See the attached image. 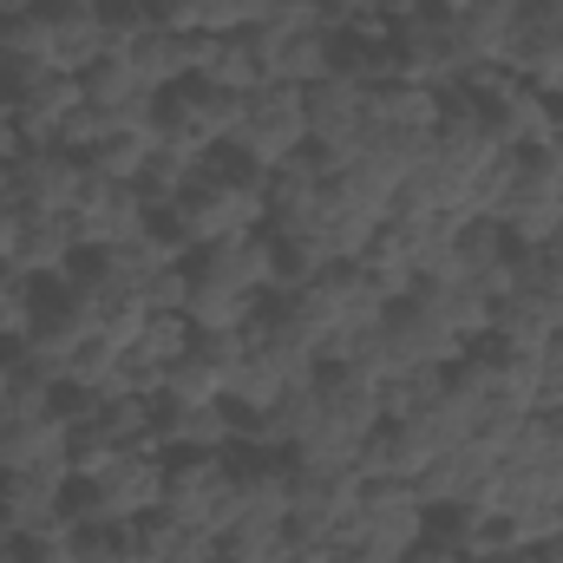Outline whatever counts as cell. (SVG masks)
<instances>
[{
	"label": "cell",
	"instance_id": "cell-1",
	"mask_svg": "<svg viewBox=\"0 0 563 563\" xmlns=\"http://www.w3.org/2000/svg\"><path fill=\"white\" fill-rule=\"evenodd\" d=\"M157 505H164V452H119L99 478H73L66 492L73 525H112V531H132Z\"/></svg>",
	"mask_w": 563,
	"mask_h": 563
},
{
	"label": "cell",
	"instance_id": "cell-2",
	"mask_svg": "<svg viewBox=\"0 0 563 563\" xmlns=\"http://www.w3.org/2000/svg\"><path fill=\"white\" fill-rule=\"evenodd\" d=\"M157 511L177 518V525H190V531L223 538L243 518V505H236V465L223 452H170L164 459V505Z\"/></svg>",
	"mask_w": 563,
	"mask_h": 563
},
{
	"label": "cell",
	"instance_id": "cell-3",
	"mask_svg": "<svg viewBox=\"0 0 563 563\" xmlns=\"http://www.w3.org/2000/svg\"><path fill=\"white\" fill-rule=\"evenodd\" d=\"M459 92L485 112L492 139L505 144V151H538V144L558 139V99H544L538 86H525L505 66H472L459 79Z\"/></svg>",
	"mask_w": 563,
	"mask_h": 563
},
{
	"label": "cell",
	"instance_id": "cell-4",
	"mask_svg": "<svg viewBox=\"0 0 563 563\" xmlns=\"http://www.w3.org/2000/svg\"><path fill=\"white\" fill-rule=\"evenodd\" d=\"M243 112H250L243 92H230L217 79H184V86L157 92V139L190 144V151H217V144H236Z\"/></svg>",
	"mask_w": 563,
	"mask_h": 563
},
{
	"label": "cell",
	"instance_id": "cell-5",
	"mask_svg": "<svg viewBox=\"0 0 563 563\" xmlns=\"http://www.w3.org/2000/svg\"><path fill=\"white\" fill-rule=\"evenodd\" d=\"M432 125H439V92L432 86H413V79H394V86H374L367 92V144L374 157L387 164H420L432 151Z\"/></svg>",
	"mask_w": 563,
	"mask_h": 563
},
{
	"label": "cell",
	"instance_id": "cell-6",
	"mask_svg": "<svg viewBox=\"0 0 563 563\" xmlns=\"http://www.w3.org/2000/svg\"><path fill=\"white\" fill-rule=\"evenodd\" d=\"M0 106H7L20 144H59V125L86 106V86H79V73L40 66V73H13L0 86Z\"/></svg>",
	"mask_w": 563,
	"mask_h": 563
},
{
	"label": "cell",
	"instance_id": "cell-7",
	"mask_svg": "<svg viewBox=\"0 0 563 563\" xmlns=\"http://www.w3.org/2000/svg\"><path fill=\"white\" fill-rule=\"evenodd\" d=\"M256 66H263V86H314L334 73V33L321 20H301V26H250L243 33Z\"/></svg>",
	"mask_w": 563,
	"mask_h": 563
},
{
	"label": "cell",
	"instance_id": "cell-8",
	"mask_svg": "<svg viewBox=\"0 0 563 563\" xmlns=\"http://www.w3.org/2000/svg\"><path fill=\"white\" fill-rule=\"evenodd\" d=\"M13 210L20 217H73L79 190H86V157L59 151V144H26L13 164Z\"/></svg>",
	"mask_w": 563,
	"mask_h": 563
},
{
	"label": "cell",
	"instance_id": "cell-9",
	"mask_svg": "<svg viewBox=\"0 0 563 563\" xmlns=\"http://www.w3.org/2000/svg\"><path fill=\"white\" fill-rule=\"evenodd\" d=\"M301 106H308V151H321L328 164L361 157V144H367V86L328 73V79H314L301 92Z\"/></svg>",
	"mask_w": 563,
	"mask_h": 563
},
{
	"label": "cell",
	"instance_id": "cell-10",
	"mask_svg": "<svg viewBox=\"0 0 563 563\" xmlns=\"http://www.w3.org/2000/svg\"><path fill=\"white\" fill-rule=\"evenodd\" d=\"M505 73H518L544 99H563V0H525L511 13Z\"/></svg>",
	"mask_w": 563,
	"mask_h": 563
},
{
	"label": "cell",
	"instance_id": "cell-11",
	"mask_svg": "<svg viewBox=\"0 0 563 563\" xmlns=\"http://www.w3.org/2000/svg\"><path fill=\"white\" fill-rule=\"evenodd\" d=\"M236 151H243L250 164H263V170H276L295 151H308V106H301V86H263V92H250Z\"/></svg>",
	"mask_w": 563,
	"mask_h": 563
},
{
	"label": "cell",
	"instance_id": "cell-12",
	"mask_svg": "<svg viewBox=\"0 0 563 563\" xmlns=\"http://www.w3.org/2000/svg\"><path fill=\"white\" fill-rule=\"evenodd\" d=\"M144 223H151V203H144L139 184H119V177H92L86 170V190L73 203V230L86 250H119L132 243Z\"/></svg>",
	"mask_w": 563,
	"mask_h": 563
},
{
	"label": "cell",
	"instance_id": "cell-13",
	"mask_svg": "<svg viewBox=\"0 0 563 563\" xmlns=\"http://www.w3.org/2000/svg\"><path fill=\"white\" fill-rule=\"evenodd\" d=\"M394 53H400L407 79H413V86H432V92H452V86L472 73L465 53H459V40H452L445 7H420L413 20H400V26H394Z\"/></svg>",
	"mask_w": 563,
	"mask_h": 563
},
{
	"label": "cell",
	"instance_id": "cell-14",
	"mask_svg": "<svg viewBox=\"0 0 563 563\" xmlns=\"http://www.w3.org/2000/svg\"><path fill=\"white\" fill-rule=\"evenodd\" d=\"M380 354H387V374H400V367H459L472 347L452 328H439L413 295H400L380 321Z\"/></svg>",
	"mask_w": 563,
	"mask_h": 563
},
{
	"label": "cell",
	"instance_id": "cell-15",
	"mask_svg": "<svg viewBox=\"0 0 563 563\" xmlns=\"http://www.w3.org/2000/svg\"><path fill=\"white\" fill-rule=\"evenodd\" d=\"M361 472L347 465V472H308V465H295V498H288V525L295 531H308V538H341L354 518H361Z\"/></svg>",
	"mask_w": 563,
	"mask_h": 563
},
{
	"label": "cell",
	"instance_id": "cell-16",
	"mask_svg": "<svg viewBox=\"0 0 563 563\" xmlns=\"http://www.w3.org/2000/svg\"><path fill=\"white\" fill-rule=\"evenodd\" d=\"M151 445L170 452H230L236 445V407L230 400H157Z\"/></svg>",
	"mask_w": 563,
	"mask_h": 563
},
{
	"label": "cell",
	"instance_id": "cell-17",
	"mask_svg": "<svg viewBox=\"0 0 563 563\" xmlns=\"http://www.w3.org/2000/svg\"><path fill=\"white\" fill-rule=\"evenodd\" d=\"M190 276L217 282V288H236V295H276V236L269 230H250V236H230V243H210L190 256Z\"/></svg>",
	"mask_w": 563,
	"mask_h": 563
},
{
	"label": "cell",
	"instance_id": "cell-18",
	"mask_svg": "<svg viewBox=\"0 0 563 563\" xmlns=\"http://www.w3.org/2000/svg\"><path fill=\"white\" fill-rule=\"evenodd\" d=\"M66 492H73V472H59V465H46V472H0V525L13 538L73 525Z\"/></svg>",
	"mask_w": 563,
	"mask_h": 563
},
{
	"label": "cell",
	"instance_id": "cell-19",
	"mask_svg": "<svg viewBox=\"0 0 563 563\" xmlns=\"http://www.w3.org/2000/svg\"><path fill=\"white\" fill-rule=\"evenodd\" d=\"M210 40L217 33H170V26H144L139 40H132V66H139V79L151 92H170V86H184V79H203V66H210Z\"/></svg>",
	"mask_w": 563,
	"mask_h": 563
},
{
	"label": "cell",
	"instance_id": "cell-20",
	"mask_svg": "<svg viewBox=\"0 0 563 563\" xmlns=\"http://www.w3.org/2000/svg\"><path fill=\"white\" fill-rule=\"evenodd\" d=\"M413 301H420L426 314L439 321V328H452L465 347H478L485 334H492V314H498V295L485 288V282H459V276H426L407 288Z\"/></svg>",
	"mask_w": 563,
	"mask_h": 563
},
{
	"label": "cell",
	"instance_id": "cell-21",
	"mask_svg": "<svg viewBox=\"0 0 563 563\" xmlns=\"http://www.w3.org/2000/svg\"><path fill=\"white\" fill-rule=\"evenodd\" d=\"M432 157H445V164H459V170H485L492 157H505V144L492 139V125H485V112H478L459 86H452V92H439Z\"/></svg>",
	"mask_w": 563,
	"mask_h": 563
},
{
	"label": "cell",
	"instance_id": "cell-22",
	"mask_svg": "<svg viewBox=\"0 0 563 563\" xmlns=\"http://www.w3.org/2000/svg\"><path fill=\"white\" fill-rule=\"evenodd\" d=\"M79 256H86V243H79L73 217H20V250L7 269H20L26 282H59L73 276Z\"/></svg>",
	"mask_w": 563,
	"mask_h": 563
},
{
	"label": "cell",
	"instance_id": "cell-23",
	"mask_svg": "<svg viewBox=\"0 0 563 563\" xmlns=\"http://www.w3.org/2000/svg\"><path fill=\"white\" fill-rule=\"evenodd\" d=\"M46 26H53V66L59 73H86L106 59V7L99 0H40Z\"/></svg>",
	"mask_w": 563,
	"mask_h": 563
},
{
	"label": "cell",
	"instance_id": "cell-24",
	"mask_svg": "<svg viewBox=\"0 0 563 563\" xmlns=\"http://www.w3.org/2000/svg\"><path fill=\"white\" fill-rule=\"evenodd\" d=\"M230 465H236V505H243V518H276V525H288L295 459L288 452H250V459H230Z\"/></svg>",
	"mask_w": 563,
	"mask_h": 563
},
{
	"label": "cell",
	"instance_id": "cell-25",
	"mask_svg": "<svg viewBox=\"0 0 563 563\" xmlns=\"http://www.w3.org/2000/svg\"><path fill=\"white\" fill-rule=\"evenodd\" d=\"M125 563H217V538L190 531V525H177L164 511H151L125 538Z\"/></svg>",
	"mask_w": 563,
	"mask_h": 563
},
{
	"label": "cell",
	"instance_id": "cell-26",
	"mask_svg": "<svg viewBox=\"0 0 563 563\" xmlns=\"http://www.w3.org/2000/svg\"><path fill=\"white\" fill-rule=\"evenodd\" d=\"M426 459H432V445H426V432L413 420H380L367 432V445H361V478H420Z\"/></svg>",
	"mask_w": 563,
	"mask_h": 563
},
{
	"label": "cell",
	"instance_id": "cell-27",
	"mask_svg": "<svg viewBox=\"0 0 563 563\" xmlns=\"http://www.w3.org/2000/svg\"><path fill=\"white\" fill-rule=\"evenodd\" d=\"M445 20H452V40H459L465 66H505V46H511V7L459 0V7H445Z\"/></svg>",
	"mask_w": 563,
	"mask_h": 563
},
{
	"label": "cell",
	"instance_id": "cell-28",
	"mask_svg": "<svg viewBox=\"0 0 563 563\" xmlns=\"http://www.w3.org/2000/svg\"><path fill=\"white\" fill-rule=\"evenodd\" d=\"M256 314H263V295H236V288H217V282H197V276H190L184 321H190L197 334H243Z\"/></svg>",
	"mask_w": 563,
	"mask_h": 563
},
{
	"label": "cell",
	"instance_id": "cell-29",
	"mask_svg": "<svg viewBox=\"0 0 563 563\" xmlns=\"http://www.w3.org/2000/svg\"><path fill=\"white\" fill-rule=\"evenodd\" d=\"M203 157H210V151H190V144H164V139H157V151H151V164H144V177H139L151 217H164V210H170V203L203 177Z\"/></svg>",
	"mask_w": 563,
	"mask_h": 563
},
{
	"label": "cell",
	"instance_id": "cell-30",
	"mask_svg": "<svg viewBox=\"0 0 563 563\" xmlns=\"http://www.w3.org/2000/svg\"><path fill=\"white\" fill-rule=\"evenodd\" d=\"M79 86H86V106H99V112H151L157 106V92L139 79L132 59H99L79 73Z\"/></svg>",
	"mask_w": 563,
	"mask_h": 563
},
{
	"label": "cell",
	"instance_id": "cell-31",
	"mask_svg": "<svg viewBox=\"0 0 563 563\" xmlns=\"http://www.w3.org/2000/svg\"><path fill=\"white\" fill-rule=\"evenodd\" d=\"M151 151H157V125H119V132H106V139L86 151V170H92V177L139 184L144 164H151Z\"/></svg>",
	"mask_w": 563,
	"mask_h": 563
},
{
	"label": "cell",
	"instance_id": "cell-32",
	"mask_svg": "<svg viewBox=\"0 0 563 563\" xmlns=\"http://www.w3.org/2000/svg\"><path fill=\"white\" fill-rule=\"evenodd\" d=\"M445 374H452V367H400V374H387V380H380L387 420H420L426 407L445 394Z\"/></svg>",
	"mask_w": 563,
	"mask_h": 563
},
{
	"label": "cell",
	"instance_id": "cell-33",
	"mask_svg": "<svg viewBox=\"0 0 563 563\" xmlns=\"http://www.w3.org/2000/svg\"><path fill=\"white\" fill-rule=\"evenodd\" d=\"M288 525L276 518H236L223 538H217V563H276Z\"/></svg>",
	"mask_w": 563,
	"mask_h": 563
},
{
	"label": "cell",
	"instance_id": "cell-34",
	"mask_svg": "<svg viewBox=\"0 0 563 563\" xmlns=\"http://www.w3.org/2000/svg\"><path fill=\"white\" fill-rule=\"evenodd\" d=\"M203 79H217V86H230V92H263V66H256V53H250V40L243 33H217L210 40V66H203Z\"/></svg>",
	"mask_w": 563,
	"mask_h": 563
},
{
	"label": "cell",
	"instance_id": "cell-35",
	"mask_svg": "<svg viewBox=\"0 0 563 563\" xmlns=\"http://www.w3.org/2000/svg\"><path fill=\"white\" fill-rule=\"evenodd\" d=\"M190 341H197V328L184 321V314H144V328H139V341H132V354H144L151 367H177L184 354H190Z\"/></svg>",
	"mask_w": 563,
	"mask_h": 563
},
{
	"label": "cell",
	"instance_id": "cell-36",
	"mask_svg": "<svg viewBox=\"0 0 563 563\" xmlns=\"http://www.w3.org/2000/svg\"><path fill=\"white\" fill-rule=\"evenodd\" d=\"M33 328V282L20 269H0V347H20Z\"/></svg>",
	"mask_w": 563,
	"mask_h": 563
},
{
	"label": "cell",
	"instance_id": "cell-37",
	"mask_svg": "<svg viewBox=\"0 0 563 563\" xmlns=\"http://www.w3.org/2000/svg\"><path fill=\"white\" fill-rule=\"evenodd\" d=\"M7 563H73V525H53V531H26V538H13Z\"/></svg>",
	"mask_w": 563,
	"mask_h": 563
},
{
	"label": "cell",
	"instance_id": "cell-38",
	"mask_svg": "<svg viewBox=\"0 0 563 563\" xmlns=\"http://www.w3.org/2000/svg\"><path fill=\"white\" fill-rule=\"evenodd\" d=\"M125 538L112 525H73V563H125Z\"/></svg>",
	"mask_w": 563,
	"mask_h": 563
},
{
	"label": "cell",
	"instance_id": "cell-39",
	"mask_svg": "<svg viewBox=\"0 0 563 563\" xmlns=\"http://www.w3.org/2000/svg\"><path fill=\"white\" fill-rule=\"evenodd\" d=\"M106 132H119V119H112V112H99V106H79V112H73L66 125H59V151L86 157V151L106 139Z\"/></svg>",
	"mask_w": 563,
	"mask_h": 563
},
{
	"label": "cell",
	"instance_id": "cell-40",
	"mask_svg": "<svg viewBox=\"0 0 563 563\" xmlns=\"http://www.w3.org/2000/svg\"><path fill=\"white\" fill-rule=\"evenodd\" d=\"M144 308L151 314H184V301H190V263H177V269H157V276L139 288Z\"/></svg>",
	"mask_w": 563,
	"mask_h": 563
},
{
	"label": "cell",
	"instance_id": "cell-41",
	"mask_svg": "<svg viewBox=\"0 0 563 563\" xmlns=\"http://www.w3.org/2000/svg\"><path fill=\"white\" fill-rule=\"evenodd\" d=\"M538 407H563V334L538 354Z\"/></svg>",
	"mask_w": 563,
	"mask_h": 563
},
{
	"label": "cell",
	"instance_id": "cell-42",
	"mask_svg": "<svg viewBox=\"0 0 563 563\" xmlns=\"http://www.w3.org/2000/svg\"><path fill=\"white\" fill-rule=\"evenodd\" d=\"M13 250H20V210H0V269L13 263Z\"/></svg>",
	"mask_w": 563,
	"mask_h": 563
},
{
	"label": "cell",
	"instance_id": "cell-43",
	"mask_svg": "<svg viewBox=\"0 0 563 563\" xmlns=\"http://www.w3.org/2000/svg\"><path fill=\"white\" fill-rule=\"evenodd\" d=\"M407 563H472L465 558V551H452V544H432V538H426V544H413V558Z\"/></svg>",
	"mask_w": 563,
	"mask_h": 563
},
{
	"label": "cell",
	"instance_id": "cell-44",
	"mask_svg": "<svg viewBox=\"0 0 563 563\" xmlns=\"http://www.w3.org/2000/svg\"><path fill=\"white\" fill-rule=\"evenodd\" d=\"M13 380H20V354H13V347H0V400L13 394Z\"/></svg>",
	"mask_w": 563,
	"mask_h": 563
},
{
	"label": "cell",
	"instance_id": "cell-45",
	"mask_svg": "<svg viewBox=\"0 0 563 563\" xmlns=\"http://www.w3.org/2000/svg\"><path fill=\"white\" fill-rule=\"evenodd\" d=\"M544 256H551V263H558V269H563V223H558V230H551V236H544Z\"/></svg>",
	"mask_w": 563,
	"mask_h": 563
},
{
	"label": "cell",
	"instance_id": "cell-46",
	"mask_svg": "<svg viewBox=\"0 0 563 563\" xmlns=\"http://www.w3.org/2000/svg\"><path fill=\"white\" fill-rule=\"evenodd\" d=\"M544 157H551V170H558V184H563V132L551 144H544Z\"/></svg>",
	"mask_w": 563,
	"mask_h": 563
},
{
	"label": "cell",
	"instance_id": "cell-47",
	"mask_svg": "<svg viewBox=\"0 0 563 563\" xmlns=\"http://www.w3.org/2000/svg\"><path fill=\"white\" fill-rule=\"evenodd\" d=\"M0 210H13V177H7V164H0Z\"/></svg>",
	"mask_w": 563,
	"mask_h": 563
},
{
	"label": "cell",
	"instance_id": "cell-48",
	"mask_svg": "<svg viewBox=\"0 0 563 563\" xmlns=\"http://www.w3.org/2000/svg\"><path fill=\"white\" fill-rule=\"evenodd\" d=\"M492 563H544V551H511V558H492Z\"/></svg>",
	"mask_w": 563,
	"mask_h": 563
},
{
	"label": "cell",
	"instance_id": "cell-49",
	"mask_svg": "<svg viewBox=\"0 0 563 563\" xmlns=\"http://www.w3.org/2000/svg\"><path fill=\"white\" fill-rule=\"evenodd\" d=\"M432 7H459V0H432Z\"/></svg>",
	"mask_w": 563,
	"mask_h": 563
},
{
	"label": "cell",
	"instance_id": "cell-50",
	"mask_svg": "<svg viewBox=\"0 0 563 563\" xmlns=\"http://www.w3.org/2000/svg\"><path fill=\"white\" fill-rule=\"evenodd\" d=\"M0 86H7V73H0Z\"/></svg>",
	"mask_w": 563,
	"mask_h": 563
}]
</instances>
